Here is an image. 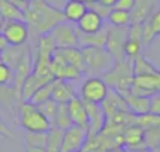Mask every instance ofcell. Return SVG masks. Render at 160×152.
Masks as SVG:
<instances>
[{"label":"cell","instance_id":"6da1fadb","mask_svg":"<svg viewBox=\"0 0 160 152\" xmlns=\"http://www.w3.org/2000/svg\"><path fill=\"white\" fill-rule=\"evenodd\" d=\"M24 18L31 33H36L37 38L42 34H48L52 28L64 21L62 12L47 0H30L24 10Z\"/></svg>","mask_w":160,"mask_h":152},{"label":"cell","instance_id":"7a4b0ae2","mask_svg":"<svg viewBox=\"0 0 160 152\" xmlns=\"http://www.w3.org/2000/svg\"><path fill=\"white\" fill-rule=\"evenodd\" d=\"M81 55L84 62V75L102 76L113 66L115 59L105 48L101 47H82Z\"/></svg>","mask_w":160,"mask_h":152},{"label":"cell","instance_id":"3957f363","mask_svg":"<svg viewBox=\"0 0 160 152\" xmlns=\"http://www.w3.org/2000/svg\"><path fill=\"white\" fill-rule=\"evenodd\" d=\"M18 124L27 132H47L51 128V121L30 101H21L18 106Z\"/></svg>","mask_w":160,"mask_h":152},{"label":"cell","instance_id":"277c9868","mask_svg":"<svg viewBox=\"0 0 160 152\" xmlns=\"http://www.w3.org/2000/svg\"><path fill=\"white\" fill-rule=\"evenodd\" d=\"M102 79L108 85L109 89L116 90L118 93L129 90L132 87V61L122 59L115 61L113 66L106 73L102 75Z\"/></svg>","mask_w":160,"mask_h":152},{"label":"cell","instance_id":"5b68a950","mask_svg":"<svg viewBox=\"0 0 160 152\" xmlns=\"http://www.w3.org/2000/svg\"><path fill=\"white\" fill-rule=\"evenodd\" d=\"M0 35L9 47H23L28 41L30 30L23 20H2Z\"/></svg>","mask_w":160,"mask_h":152},{"label":"cell","instance_id":"8992f818","mask_svg":"<svg viewBox=\"0 0 160 152\" xmlns=\"http://www.w3.org/2000/svg\"><path fill=\"white\" fill-rule=\"evenodd\" d=\"M109 92L108 85L99 76H89L84 81L79 89V99L85 103L101 104L106 99Z\"/></svg>","mask_w":160,"mask_h":152},{"label":"cell","instance_id":"52a82bcc","mask_svg":"<svg viewBox=\"0 0 160 152\" xmlns=\"http://www.w3.org/2000/svg\"><path fill=\"white\" fill-rule=\"evenodd\" d=\"M55 48H72L78 47V30L72 23L61 21L50 31Z\"/></svg>","mask_w":160,"mask_h":152},{"label":"cell","instance_id":"ba28073f","mask_svg":"<svg viewBox=\"0 0 160 152\" xmlns=\"http://www.w3.org/2000/svg\"><path fill=\"white\" fill-rule=\"evenodd\" d=\"M130 90L136 94L146 96V97H150V96L160 93V69L153 72V73L133 76Z\"/></svg>","mask_w":160,"mask_h":152},{"label":"cell","instance_id":"9c48e42d","mask_svg":"<svg viewBox=\"0 0 160 152\" xmlns=\"http://www.w3.org/2000/svg\"><path fill=\"white\" fill-rule=\"evenodd\" d=\"M88 130L78 125H71L70 128L64 130L62 142L60 152H79L88 141Z\"/></svg>","mask_w":160,"mask_h":152},{"label":"cell","instance_id":"30bf717a","mask_svg":"<svg viewBox=\"0 0 160 152\" xmlns=\"http://www.w3.org/2000/svg\"><path fill=\"white\" fill-rule=\"evenodd\" d=\"M126 39H128V27L126 28H119V27L108 28L105 49L112 55V58L115 61L126 59L123 55V44Z\"/></svg>","mask_w":160,"mask_h":152},{"label":"cell","instance_id":"8fae6325","mask_svg":"<svg viewBox=\"0 0 160 152\" xmlns=\"http://www.w3.org/2000/svg\"><path fill=\"white\" fill-rule=\"evenodd\" d=\"M78 97V93L75 90V86L71 81L64 79H54L52 81V92L51 99L58 104H67L70 100Z\"/></svg>","mask_w":160,"mask_h":152},{"label":"cell","instance_id":"7c38bea8","mask_svg":"<svg viewBox=\"0 0 160 152\" xmlns=\"http://www.w3.org/2000/svg\"><path fill=\"white\" fill-rule=\"evenodd\" d=\"M75 27L81 34H95L103 28V17L95 10L88 9L85 14L77 21Z\"/></svg>","mask_w":160,"mask_h":152},{"label":"cell","instance_id":"4fadbf2b","mask_svg":"<svg viewBox=\"0 0 160 152\" xmlns=\"http://www.w3.org/2000/svg\"><path fill=\"white\" fill-rule=\"evenodd\" d=\"M119 94L122 96L123 101L126 103L128 108L132 114L135 116H140V114H146L149 113V107H150V97H146V96H139L133 93L132 90H125L121 92Z\"/></svg>","mask_w":160,"mask_h":152},{"label":"cell","instance_id":"5bb4252c","mask_svg":"<svg viewBox=\"0 0 160 152\" xmlns=\"http://www.w3.org/2000/svg\"><path fill=\"white\" fill-rule=\"evenodd\" d=\"M85 108L88 113V134L89 137H94L98 132H101V130L105 125V114H103L101 104L85 103Z\"/></svg>","mask_w":160,"mask_h":152},{"label":"cell","instance_id":"9a60e30c","mask_svg":"<svg viewBox=\"0 0 160 152\" xmlns=\"http://www.w3.org/2000/svg\"><path fill=\"white\" fill-rule=\"evenodd\" d=\"M122 146L126 151L145 148L143 144V128L136 124H130L125 127L122 131Z\"/></svg>","mask_w":160,"mask_h":152},{"label":"cell","instance_id":"2e32d148","mask_svg":"<svg viewBox=\"0 0 160 152\" xmlns=\"http://www.w3.org/2000/svg\"><path fill=\"white\" fill-rule=\"evenodd\" d=\"M67 110L70 114L71 124L88 130V113L85 108V103L79 99V96L67 103Z\"/></svg>","mask_w":160,"mask_h":152},{"label":"cell","instance_id":"e0dca14e","mask_svg":"<svg viewBox=\"0 0 160 152\" xmlns=\"http://www.w3.org/2000/svg\"><path fill=\"white\" fill-rule=\"evenodd\" d=\"M157 0H135V6L130 10L132 24H142L154 12Z\"/></svg>","mask_w":160,"mask_h":152},{"label":"cell","instance_id":"ac0fdd59","mask_svg":"<svg viewBox=\"0 0 160 152\" xmlns=\"http://www.w3.org/2000/svg\"><path fill=\"white\" fill-rule=\"evenodd\" d=\"M48 82H52V79L42 78V76H38V75L31 72L26 78V81L23 82V86H21V90H20V99L23 101H28V99L33 96V93L38 87H41L42 85L48 83Z\"/></svg>","mask_w":160,"mask_h":152},{"label":"cell","instance_id":"d6986e66","mask_svg":"<svg viewBox=\"0 0 160 152\" xmlns=\"http://www.w3.org/2000/svg\"><path fill=\"white\" fill-rule=\"evenodd\" d=\"M88 10V6L81 2H75V0H68L65 3V6L62 7V17L64 21L77 24V21L85 14V12Z\"/></svg>","mask_w":160,"mask_h":152},{"label":"cell","instance_id":"ffe728a7","mask_svg":"<svg viewBox=\"0 0 160 152\" xmlns=\"http://www.w3.org/2000/svg\"><path fill=\"white\" fill-rule=\"evenodd\" d=\"M108 28L101 30L95 34H81L78 31V47H101L105 48Z\"/></svg>","mask_w":160,"mask_h":152},{"label":"cell","instance_id":"44dd1931","mask_svg":"<svg viewBox=\"0 0 160 152\" xmlns=\"http://www.w3.org/2000/svg\"><path fill=\"white\" fill-rule=\"evenodd\" d=\"M28 45H23V47H9L7 45L2 52H0V61H3L4 63L10 66L12 69L16 68V65L18 63V61L21 59V57L24 55V52L27 51Z\"/></svg>","mask_w":160,"mask_h":152},{"label":"cell","instance_id":"7402d4cb","mask_svg":"<svg viewBox=\"0 0 160 152\" xmlns=\"http://www.w3.org/2000/svg\"><path fill=\"white\" fill-rule=\"evenodd\" d=\"M106 20L112 27H119V28H126L132 24V16L130 12L121 9H111L106 16Z\"/></svg>","mask_w":160,"mask_h":152},{"label":"cell","instance_id":"603a6c76","mask_svg":"<svg viewBox=\"0 0 160 152\" xmlns=\"http://www.w3.org/2000/svg\"><path fill=\"white\" fill-rule=\"evenodd\" d=\"M0 17L2 20H23L24 18V12L14 3L9 0H0Z\"/></svg>","mask_w":160,"mask_h":152},{"label":"cell","instance_id":"cb8c5ba5","mask_svg":"<svg viewBox=\"0 0 160 152\" xmlns=\"http://www.w3.org/2000/svg\"><path fill=\"white\" fill-rule=\"evenodd\" d=\"M62 130L51 125V128L47 131V144H45V151L47 152H60L61 142H62Z\"/></svg>","mask_w":160,"mask_h":152},{"label":"cell","instance_id":"d4e9b609","mask_svg":"<svg viewBox=\"0 0 160 152\" xmlns=\"http://www.w3.org/2000/svg\"><path fill=\"white\" fill-rule=\"evenodd\" d=\"M143 144L148 149H156L160 146V125H152L143 128Z\"/></svg>","mask_w":160,"mask_h":152},{"label":"cell","instance_id":"484cf974","mask_svg":"<svg viewBox=\"0 0 160 152\" xmlns=\"http://www.w3.org/2000/svg\"><path fill=\"white\" fill-rule=\"evenodd\" d=\"M159 71V68L153 65L150 61H148L143 55H139L136 57L135 59L132 61V73L133 76L136 75H145V73H153V72Z\"/></svg>","mask_w":160,"mask_h":152},{"label":"cell","instance_id":"4316f807","mask_svg":"<svg viewBox=\"0 0 160 152\" xmlns=\"http://www.w3.org/2000/svg\"><path fill=\"white\" fill-rule=\"evenodd\" d=\"M142 49H143L142 41L138 38L128 37V39L123 44V55H125V58L129 61H133L136 57L142 55Z\"/></svg>","mask_w":160,"mask_h":152},{"label":"cell","instance_id":"83f0119b","mask_svg":"<svg viewBox=\"0 0 160 152\" xmlns=\"http://www.w3.org/2000/svg\"><path fill=\"white\" fill-rule=\"evenodd\" d=\"M51 125H54V127H57V128L62 130V131L64 130H67V128H70L71 125H72L71 124L68 110H67V104H58Z\"/></svg>","mask_w":160,"mask_h":152},{"label":"cell","instance_id":"f1b7e54d","mask_svg":"<svg viewBox=\"0 0 160 152\" xmlns=\"http://www.w3.org/2000/svg\"><path fill=\"white\" fill-rule=\"evenodd\" d=\"M51 92H52V82H48V83L42 85L41 87H38V89L33 93V96L28 99V101L34 106H38V104H41V103H45L47 100L51 99Z\"/></svg>","mask_w":160,"mask_h":152},{"label":"cell","instance_id":"f546056e","mask_svg":"<svg viewBox=\"0 0 160 152\" xmlns=\"http://www.w3.org/2000/svg\"><path fill=\"white\" fill-rule=\"evenodd\" d=\"M26 146H38L45 148L47 144V132H27L24 137Z\"/></svg>","mask_w":160,"mask_h":152},{"label":"cell","instance_id":"4dcf8cb0","mask_svg":"<svg viewBox=\"0 0 160 152\" xmlns=\"http://www.w3.org/2000/svg\"><path fill=\"white\" fill-rule=\"evenodd\" d=\"M37 107H38V110L41 111V113L52 122V118H54L55 111H57V107H58V103H55L52 99H50V100H47L45 103H41V104H38Z\"/></svg>","mask_w":160,"mask_h":152},{"label":"cell","instance_id":"1f68e13d","mask_svg":"<svg viewBox=\"0 0 160 152\" xmlns=\"http://www.w3.org/2000/svg\"><path fill=\"white\" fill-rule=\"evenodd\" d=\"M13 82V69L0 61V86H9Z\"/></svg>","mask_w":160,"mask_h":152},{"label":"cell","instance_id":"d6a6232c","mask_svg":"<svg viewBox=\"0 0 160 152\" xmlns=\"http://www.w3.org/2000/svg\"><path fill=\"white\" fill-rule=\"evenodd\" d=\"M148 23L150 24V28L153 31V34L156 35V38L160 35V9H156L150 14V17L148 18Z\"/></svg>","mask_w":160,"mask_h":152},{"label":"cell","instance_id":"836d02e7","mask_svg":"<svg viewBox=\"0 0 160 152\" xmlns=\"http://www.w3.org/2000/svg\"><path fill=\"white\" fill-rule=\"evenodd\" d=\"M149 113L154 114V116H160V93L150 96V107H149Z\"/></svg>","mask_w":160,"mask_h":152},{"label":"cell","instance_id":"e575fe53","mask_svg":"<svg viewBox=\"0 0 160 152\" xmlns=\"http://www.w3.org/2000/svg\"><path fill=\"white\" fill-rule=\"evenodd\" d=\"M135 6V0H116V4H115V9H121V10H130L133 9Z\"/></svg>","mask_w":160,"mask_h":152},{"label":"cell","instance_id":"d590c367","mask_svg":"<svg viewBox=\"0 0 160 152\" xmlns=\"http://www.w3.org/2000/svg\"><path fill=\"white\" fill-rule=\"evenodd\" d=\"M0 135H3L4 140H12L13 138V134L12 131H10V128L7 127V124L3 121V118H2V116H0Z\"/></svg>","mask_w":160,"mask_h":152},{"label":"cell","instance_id":"8d00e7d4","mask_svg":"<svg viewBox=\"0 0 160 152\" xmlns=\"http://www.w3.org/2000/svg\"><path fill=\"white\" fill-rule=\"evenodd\" d=\"M99 4H102L103 7H108V9H113L116 4V0H97Z\"/></svg>","mask_w":160,"mask_h":152},{"label":"cell","instance_id":"74e56055","mask_svg":"<svg viewBox=\"0 0 160 152\" xmlns=\"http://www.w3.org/2000/svg\"><path fill=\"white\" fill-rule=\"evenodd\" d=\"M26 152H47L45 148H38V146H26Z\"/></svg>","mask_w":160,"mask_h":152},{"label":"cell","instance_id":"f35d334b","mask_svg":"<svg viewBox=\"0 0 160 152\" xmlns=\"http://www.w3.org/2000/svg\"><path fill=\"white\" fill-rule=\"evenodd\" d=\"M75 2H81V3L87 4V6H91V4H92V3H95L97 0H75Z\"/></svg>","mask_w":160,"mask_h":152},{"label":"cell","instance_id":"ab89813d","mask_svg":"<svg viewBox=\"0 0 160 152\" xmlns=\"http://www.w3.org/2000/svg\"><path fill=\"white\" fill-rule=\"evenodd\" d=\"M126 152H152L148 148H140V149H132V151H126Z\"/></svg>","mask_w":160,"mask_h":152},{"label":"cell","instance_id":"60d3db41","mask_svg":"<svg viewBox=\"0 0 160 152\" xmlns=\"http://www.w3.org/2000/svg\"><path fill=\"white\" fill-rule=\"evenodd\" d=\"M17 2H18V3H20L23 7H24V10H26V9H27V6H28V2H30V0H17Z\"/></svg>","mask_w":160,"mask_h":152},{"label":"cell","instance_id":"b9f144b4","mask_svg":"<svg viewBox=\"0 0 160 152\" xmlns=\"http://www.w3.org/2000/svg\"><path fill=\"white\" fill-rule=\"evenodd\" d=\"M106 152H122V151H119V149H111V151H106Z\"/></svg>","mask_w":160,"mask_h":152},{"label":"cell","instance_id":"7bdbcfd3","mask_svg":"<svg viewBox=\"0 0 160 152\" xmlns=\"http://www.w3.org/2000/svg\"><path fill=\"white\" fill-rule=\"evenodd\" d=\"M152 152H160V148H156V149H152Z\"/></svg>","mask_w":160,"mask_h":152},{"label":"cell","instance_id":"ee69618b","mask_svg":"<svg viewBox=\"0 0 160 152\" xmlns=\"http://www.w3.org/2000/svg\"><path fill=\"white\" fill-rule=\"evenodd\" d=\"M4 140V137H3V135H0V141H3Z\"/></svg>","mask_w":160,"mask_h":152},{"label":"cell","instance_id":"f6af8a7d","mask_svg":"<svg viewBox=\"0 0 160 152\" xmlns=\"http://www.w3.org/2000/svg\"><path fill=\"white\" fill-rule=\"evenodd\" d=\"M0 27H2V20H0Z\"/></svg>","mask_w":160,"mask_h":152},{"label":"cell","instance_id":"bcb514c9","mask_svg":"<svg viewBox=\"0 0 160 152\" xmlns=\"http://www.w3.org/2000/svg\"><path fill=\"white\" fill-rule=\"evenodd\" d=\"M0 20H2V17H0Z\"/></svg>","mask_w":160,"mask_h":152},{"label":"cell","instance_id":"7dc6e473","mask_svg":"<svg viewBox=\"0 0 160 152\" xmlns=\"http://www.w3.org/2000/svg\"><path fill=\"white\" fill-rule=\"evenodd\" d=\"M159 148H160V146H159Z\"/></svg>","mask_w":160,"mask_h":152}]
</instances>
